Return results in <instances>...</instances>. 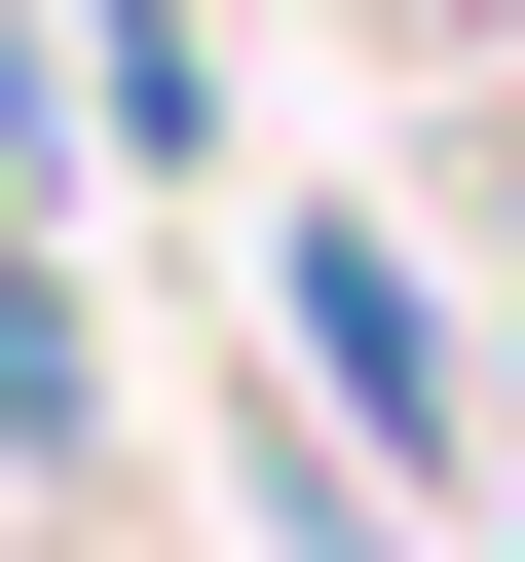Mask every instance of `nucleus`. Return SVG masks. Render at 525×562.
I'll use <instances>...</instances> for the list:
<instances>
[{
  "instance_id": "f257e3e1",
  "label": "nucleus",
  "mask_w": 525,
  "mask_h": 562,
  "mask_svg": "<svg viewBox=\"0 0 525 562\" xmlns=\"http://www.w3.org/2000/svg\"><path fill=\"white\" fill-rule=\"evenodd\" d=\"M262 301H301V375H338V450H450V413H488V375H450V301H413L376 225H262Z\"/></svg>"
}]
</instances>
